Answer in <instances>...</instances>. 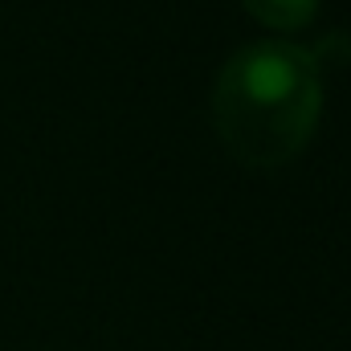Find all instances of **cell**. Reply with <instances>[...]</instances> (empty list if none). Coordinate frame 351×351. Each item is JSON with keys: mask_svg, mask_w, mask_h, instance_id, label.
<instances>
[{"mask_svg": "<svg viewBox=\"0 0 351 351\" xmlns=\"http://www.w3.org/2000/svg\"><path fill=\"white\" fill-rule=\"evenodd\" d=\"M327 45L250 41L217 74L213 123L233 160L250 168H278L294 160L315 135L323 110Z\"/></svg>", "mask_w": 351, "mask_h": 351, "instance_id": "obj_1", "label": "cell"}, {"mask_svg": "<svg viewBox=\"0 0 351 351\" xmlns=\"http://www.w3.org/2000/svg\"><path fill=\"white\" fill-rule=\"evenodd\" d=\"M241 4L269 29H302L315 21L323 0H241Z\"/></svg>", "mask_w": 351, "mask_h": 351, "instance_id": "obj_2", "label": "cell"}]
</instances>
